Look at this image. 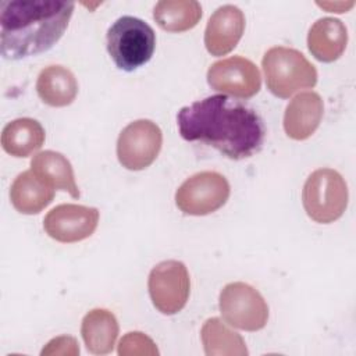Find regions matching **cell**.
I'll use <instances>...</instances> for the list:
<instances>
[{
  "mask_svg": "<svg viewBox=\"0 0 356 356\" xmlns=\"http://www.w3.org/2000/svg\"><path fill=\"white\" fill-rule=\"evenodd\" d=\"M177 122L185 140L213 146L232 160L253 156L266 135L259 114L225 95L209 96L182 107Z\"/></svg>",
  "mask_w": 356,
  "mask_h": 356,
  "instance_id": "cell-1",
  "label": "cell"
},
{
  "mask_svg": "<svg viewBox=\"0 0 356 356\" xmlns=\"http://www.w3.org/2000/svg\"><path fill=\"white\" fill-rule=\"evenodd\" d=\"M75 4L54 0H4L0 3V51L21 60L51 49L65 32Z\"/></svg>",
  "mask_w": 356,
  "mask_h": 356,
  "instance_id": "cell-2",
  "label": "cell"
},
{
  "mask_svg": "<svg viewBox=\"0 0 356 356\" xmlns=\"http://www.w3.org/2000/svg\"><path fill=\"white\" fill-rule=\"evenodd\" d=\"M268 90L281 99H288L300 89L317 83L314 65L298 50L275 46L266 51L261 60Z\"/></svg>",
  "mask_w": 356,
  "mask_h": 356,
  "instance_id": "cell-3",
  "label": "cell"
},
{
  "mask_svg": "<svg viewBox=\"0 0 356 356\" xmlns=\"http://www.w3.org/2000/svg\"><path fill=\"white\" fill-rule=\"evenodd\" d=\"M107 51L122 71H134L146 64L156 47V33L145 21L125 15L107 31Z\"/></svg>",
  "mask_w": 356,
  "mask_h": 356,
  "instance_id": "cell-4",
  "label": "cell"
},
{
  "mask_svg": "<svg viewBox=\"0 0 356 356\" xmlns=\"http://www.w3.org/2000/svg\"><path fill=\"white\" fill-rule=\"evenodd\" d=\"M302 202L307 216L320 224L338 220L348 206V186L342 175L332 168H318L306 179Z\"/></svg>",
  "mask_w": 356,
  "mask_h": 356,
  "instance_id": "cell-5",
  "label": "cell"
},
{
  "mask_svg": "<svg viewBox=\"0 0 356 356\" xmlns=\"http://www.w3.org/2000/svg\"><path fill=\"white\" fill-rule=\"evenodd\" d=\"M218 307L225 323L239 330L259 331L268 320L264 298L245 282L227 284L220 292Z\"/></svg>",
  "mask_w": 356,
  "mask_h": 356,
  "instance_id": "cell-6",
  "label": "cell"
},
{
  "mask_svg": "<svg viewBox=\"0 0 356 356\" xmlns=\"http://www.w3.org/2000/svg\"><path fill=\"white\" fill-rule=\"evenodd\" d=\"M227 178L216 171H202L188 178L175 192L177 207L189 216H206L225 204L229 197Z\"/></svg>",
  "mask_w": 356,
  "mask_h": 356,
  "instance_id": "cell-7",
  "label": "cell"
},
{
  "mask_svg": "<svg viewBox=\"0 0 356 356\" xmlns=\"http://www.w3.org/2000/svg\"><path fill=\"white\" fill-rule=\"evenodd\" d=\"M147 288L152 303L160 313L177 314L185 307L189 298V273L182 261L164 260L152 268Z\"/></svg>",
  "mask_w": 356,
  "mask_h": 356,
  "instance_id": "cell-8",
  "label": "cell"
},
{
  "mask_svg": "<svg viewBox=\"0 0 356 356\" xmlns=\"http://www.w3.org/2000/svg\"><path fill=\"white\" fill-rule=\"evenodd\" d=\"M161 145L163 134L159 125L150 120H136L121 131L117 157L127 170H145L157 159Z\"/></svg>",
  "mask_w": 356,
  "mask_h": 356,
  "instance_id": "cell-9",
  "label": "cell"
},
{
  "mask_svg": "<svg viewBox=\"0 0 356 356\" xmlns=\"http://www.w3.org/2000/svg\"><path fill=\"white\" fill-rule=\"evenodd\" d=\"M207 82L214 90L249 99L260 90L261 76L256 64L245 57L234 56L213 63L207 71Z\"/></svg>",
  "mask_w": 356,
  "mask_h": 356,
  "instance_id": "cell-10",
  "label": "cell"
},
{
  "mask_svg": "<svg viewBox=\"0 0 356 356\" xmlns=\"http://www.w3.org/2000/svg\"><path fill=\"white\" fill-rule=\"evenodd\" d=\"M99 222V210L82 204H58L51 209L44 220L46 234L63 243H74L89 238Z\"/></svg>",
  "mask_w": 356,
  "mask_h": 356,
  "instance_id": "cell-11",
  "label": "cell"
},
{
  "mask_svg": "<svg viewBox=\"0 0 356 356\" xmlns=\"http://www.w3.org/2000/svg\"><path fill=\"white\" fill-rule=\"evenodd\" d=\"M245 31V15L236 6L218 7L209 18L204 46L213 56H225L235 49Z\"/></svg>",
  "mask_w": 356,
  "mask_h": 356,
  "instance_id": "cell-12",
  "label": "cell"
},
{
  "mask_svg": "<svg viewBox=\"0 0 356 356\" xmlns=\"http://www.w3.org/2000/svg\"><path fill=\"white\" fill-rule=\"evenodd\" d=\"M324 113V103L318 93L303 92L295 96L284 114L285 134L295 140L310 138L318 128Z\"/></svg>",
  "mask_w": 356,
  "mask_h": 356,
  "instance_id": "cell-13",
  "label": "cell"
},
{
  "mask_svg": "<svg viewBox=\"0 0 356 356\" xmlns=\"http://www.w3.org/2000/svg\"><path fill=\"white\" fill-rule=\"evenodd\" d=\"M348 31L342 21L331 17L317 19L307 33L309 51L323 63L338 60L345 51Z\"/></svg>",
  "mask_w": 356,
  "mask_h": 356,
  "instance_id": "cell-14",
  "label": "cell"
},
{
  "mask_svg": "<svg viewBox=\"0 0 356 356\" xmlns=\"http://www.w3.org/2000/svg\"><path fill=\"white\" fill-rule=\"evenodd\" d=\"M54 188L43 182L32 170L21 172L10 188V200L21 214H38L51 203Z\"/></svg>",
  "mask_w": 356,
  "mask_h": 356,
  "instance_id": "cell-15",
  "label": "cell"
},
{
  "mask_svg": "<svg viewBox=\"0 0 356 356\" xmlns=\"http://www.w3.org/2000/svg\"><path fill=\"white\" fill-rule=\"evenodd\" d=\"M36 92L43 103L51 107H64L75 100L78 82L68 68L49 65L38 76Z\"/></svg>",
  "mask_w": 356,
  "mask_h": 356,
  "instance_id": "cell-16",
  "label": "cell"
},
{
  "mask_svg": "<svg viewBox=\"0 0 356 356\" xmlns=\"http://www.w3.org/2000/svg\"><path fill=\"white\" fill-rule=\"evenodd\" d=\"M31 170L49 186L68 192L72 197H79L74 170L67 157L54 150H44L33 156Z\"/></svg>",
  "mask_w": 356,
  "mask_h": 356,
  "instance_id": "cell-17",
  "label": "cell"
},
{
  "mask_svg": "<svg viewBox=\"0 0 356 356\" xmlns=\"http://www.w3.org/2000/svg\"><path fill=\"white\" fill-rule=\"evenodd\" d=\"M81 334L86 349L90 353H110L118 337L117 318L106 309H93L85 314L81 325Z\"/></svg>",
  "mask_w": 356,
  "mask_h": 356,
  "instance_id": "cell-18",
  "label": "cell"
},
{
  "mask_svg": "<svg viewBox=\"0 0 356 356\" xmlns=\"http://www.w3.org/2000/svg\"><path fill=\"white\" fill-rule=\"evenodd\" d=\"M44 129L33 118H17L1 132L3 149L14 157H28L44 143Z\"/></svg>",
  "mask_w": 356,
  "mask_h": 356,
  "instance_id": "cell-19",
  "label": "cell"
},
{
  "mask_svg": "<svg viewBox=\"0 0 356 356\" xmlns=\"http://www.w3.org/2000/svg\"><path fill=\"white\" fill-rule=\"evenodd\" d=\"M153 18L168 32H185L197 25L202 6L195 0H161L154 6Z\"/></svg>",
  "mask_w": 356,
  "mask_h": 356,
  "instance_id": "cell-20",
  "label": "cell"
},
{
  "mask_svg": "<svg viewBox=\"0 0 356 356\" xmlns=\"http://www.w3.org/2000/svg\"><path fill=\"white\" fill-rule=\"evenodd\" d=\"M207 356H246L248 349L243 338L231 331L217 317L206 320L200 331Z\"/></svg>",
  "mask_w": 356,
  "mask_h": 356,
  "instance_id": "cell-21",
  "label": "cell"
},
{
  "mask_svg": "<svg viewBox=\"0 0 356 356\" xmlns=\"http://www.w3.org/2000/svg\"><path fill=\"white\" fill-rule=\"evenodd\" d=\"M120 356H132V355H159L156 343L143 332L134 331L125 334L118 343Z\"/></svg>",
  "mask_w": 356,
  "mask_h": 356,
  "instance_id": "cell-22",
  "label": "cell"
},
{
  "mask_svg": "<svg viewBox=\"0 0 356 356\" xmlns=\"http://www.w3.org/2000/svg\"><path fill=\"white\" fill-rule=\"evenodd\" d=\"M79 353V346L75 338L72 337H57L54 339H51L46 348H43L42 355H70V356H75Z\"/></svg>",
  "mask_w": 356,
  "mask_h": 356,
  "instance_id": "cell-23",
  "label": "cell"
},
{
  "mask_svg": "<svg viewBox=\"0 0 356 356\" xmlns=\"http://www.w3.org/2000/svg\"><path fill=\"white\" fill-rule=\"evenodd\" d=\"M320 7H323V8H327L328 11H331V13H341L339 10H338V7H342V8H345V10H348V8H350L352 6H353V1H350V3H348V4H345V3H317Z\"/></svg>",
  "mask_w": 356,
  "mask_h": 356,
  "instance_id": "cell-24",
  "label": "cell"
}]
</instances>
